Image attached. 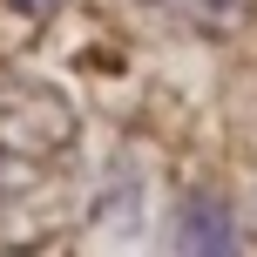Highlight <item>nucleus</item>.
I'll return each instance as SVG.
<instances>
[{
	"instance_id": "1",
	"label": "nucleus",
	"mask_w": 257,
	"mask_h": 257,
	"mask_svg": "<svg viewBox=\"0 0 257 257\" xmlns=\"http://www.w3.org/2000/svg\"><path fill=\"white\" fill-rule=\"evenodd\" d=\"M75 102L41 75H0V244H27L75 196Z\"/></svg>"
},
{
	"instance_id": "2",
	"label": "nucleus",
	"mask_w": 257,
	"mask_h": 257,
	"mask_svg": "<svg viewBox=\"0 0 257 257\" xmlns=\"http://www.w3.org/2000/svg\"><path fill=\"white\" fill-rule=\"evenodd\" d=\"M223 223H230V210H223L217 196H210V203H203V217H196V203H190V230H183L176 244H183V250H230L237 237L223 230Z\"/></svg>"
},
{
	"instance_id": "3",
	"label": "nucleus",
	"mask_w": 257,
	"mask_h": 257,
	"mask_svg": "<svg viewBox=\"0 0 257 257\" xmlns=\"http://www.w3.org/2000/svg\"><path fill=\"white\" fill-rule=\"evenodd\" d=\"M163 7H176L190 27H203V34H230L237 21H244L250 0H163Z\"/></svg>"
},
{
	"instance_id": "4",
	"label": "nucleus",
	"mask_w": 257,
	"mask_h": 257,
	"mask_svg": "<svg viewBox=\"0 0 257 257\" xmlns=\"http://www.w3.org/2000/svg\"><path fill=\"white\" fill-rule=\"evenodd\" d=\"M7 7H14V14H21V21H48V14H54V7H61V0H7Z\"/></svg>"
}]
</instances>
